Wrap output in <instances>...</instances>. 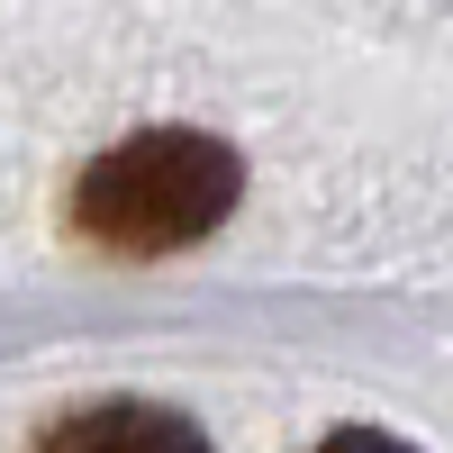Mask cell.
I'll use <instances>...</instances> for the list:
<instances>
[{
    "mask_svg": "<svg viewBox=\"0 0 453 453\" xmlns=\"http://www.w3.org/2000/svg\"><path fill=\"white\" fill-rule=\"evenodd\" d=\"M55 444H200V426L164 418V408H82L55 426Z\"/></svg>",
    "mask_w": 453,
    "mask_h": 453,
    "instance_id": "obj_2",
    "label": "cell"
},
{
    "mask_svg": "<svg viewBox=\"0 0 453 453\" xmlns=\"http://www.w3.org/2000/svg\"><path fill=\"white\" fill-rule=\"evenodd\" d=\"M245 200V164L236 145H218L200 127H145L127 145H109V155L82 173V191H73V226H82L91 245L109 254H181L218 236L226 218Z\"/></svg>",
    "mask_w": 453,
    "mask_h": 453,
    "instance_id": "obj_1",
    "label": "cell"
}]
</instances>
